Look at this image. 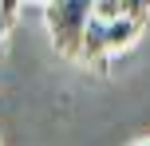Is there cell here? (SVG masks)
I'll list each match as a JSON object with an SVG mask.
<instances>
[{"label":"cell","instance_id":"8992f818","mask_svg":"<svg viewBox=\"0 0 150 146\" xmlns=\"http://www.w3.org/2000/svg\"><path fill=\"white\" fill-rule=\"evenodd\" d=\"M134 146H150V138H142V142H134Z\"/></svg>","mask_w":150,"mask_h":146},{"label":"cell","instance_id":"6da1fadb","mask_svg":"<svg viewBox=\"0 0 150 146\" xmlns=\"http://www.w3.org/2000/svg\"><path fill=\"white\" fill-rule=\"evenodd\" d=\"M138 32H142V20H130V16H119V20H95V16H91L87 32H83L79 55L87 63H95V67H107L111 55L127 51L138 39Z\"/></svg>","mask_w":150,"mask_h":146},{"label":"cell","instance_id":"277c9868","mask_svg":"<svg viewBox=\"0 0 150 146\" xmlns=\"http://www.w3.org/2000/svg\"><path fill=\"white\" fill-rule=\"evenodd\" d=\"M20 4H24V0H0V20L12 24L16 16H20Z\"/></svg>","mask_w":150,"mask_h":146},{"label":"cell","instance_id":"5b68a950","mask_svg":"<svg viewBox=\"0 0 150 146\" xmlns=\"http://www.w3.org/2000/svg\"><path fill=\"white\" fill-rule=\"evenodd\" d=\"M4 39H8V24L0 20V55H4Z\"/></svg>","mask_w":150,"mask_h":146},{"label":"cell","instance_id":"3957f363","mask_svg":"<svg viewBox=\"0 0 150 146\" xmlns=\"http://www.w3.org/2000/svg\"><path fill=\"white\" fill-rule=\"evenodd\" d=\"M115 4H119L122 16H130V20H142L146 24V16H150V0H115Z\"/></svg>","mask_w":150,"mask_h":146},{"label":"cell","instance_id":"52a82bcc","mask_svg":"<svg viewBox=\"0 0 150 146\" xmlns=\"http://www.w3.org/2000/svg\"><path fill=\"white\" fill-rule=\"evenodd\" d=\"M47 4H52V0H47Z\"/></svg>","mask_w":150,"mask_h":146},{"label":"cell","instance_id":"7a4b0ae2","mask_svg":"<svg viewBox=\"0 0 150 146\" xmlns=\"http://www.w3.org/2000/svg\"><path fill=\"white\" fill-rule=\"evenodd\" d=\"M44 24L55 51L71 59V55H79L83 32L91 24V0H52V4H44Z\"/></svg>","mask_w":150,"mask_h":146}]
</instances>
